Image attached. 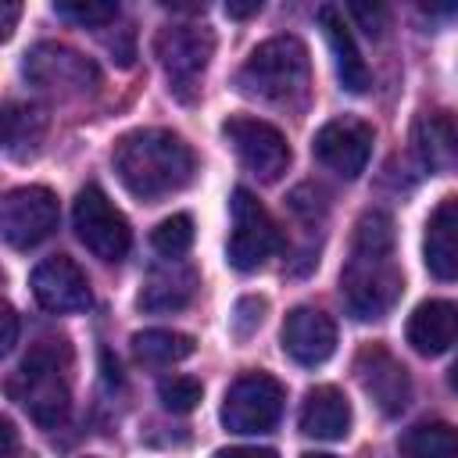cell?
Masks as SVG:
<instances>
[{"label": "cell", "instance_id": "cell-29", "mask_svg": "<svg viewBox=\"0 0 458 458\" xmlns=\"http://www.w3.org/2000/svg\"><path fill=\"white\" fill-rule=\"evenodd\" d=\"M351 14L361 21V29L369 32V36H383V25H386V11L379 7V4H351Z\"/></svg>", "mask_w": 458, "mask_h": 458}, {"label": "cell", "instance_id": "cell-13", "mask_svg": "<svg viewBox=\"0 0 458 458\" xmlns=\"http://www.w3.org/2000/svg\"><path fill=\"white\" fill-rule=\"evenodd\" d=\"M354 372H358V383L361 390L376 401V408L383 415H401L411 401V379H408V369L379 344H369L358 351L354 358Z\"/></svg>", "mask_w": 458, "mask_h": 458}, {"label": "cell", "instance_id": "cell-6", "mask_svg": "<svg viewBox=\"0 0 458 458\" xmlns=\"http://www.w3.org/2000/svg\"><path fill=\"white\" fill-rule=\"evenodd\" d=\"M283 401H286V390L276 376L268 372H243L240 379H233V386L225 390L222 397V426L229 433H268L279 415H283Z\"/></svg>", "mask_w": 458, "mask_h": 458}, {"label": "cell", "instance_id": "cell-9", "mask_svg": "<svg viewBox=\"0 0 458 458\" xmlns=\"http://www.w3.org/2000/svg\"><path fill=\"white\" fill-rule=\"evenodd\" d=\"M154 50L161 57V68H165L172 89L186 100L215 54V36L204 25H168L157 32Z\"/></svg>", "mask_w": 458, "mask_h": 458}, {"label": "cell", "instance_id": "cell-4", "mask_svg": "<svg viewBox=\"0 0 458 458\" xmlns=\"http://www.w3.org/2000/svg\"><path fill=\"white\" fill-rule=\"evenodd\" d=\"M311 82L308 47L297 36H272L250 50L236 72L240 93L265 104H301Z\"/></svg>", "mask_w": 458, "mask_h": 458}, {"label": "cell", "instance_id": "cell-14", "mask_svg": "<svg viewBox=\"0 0 458 458\" xmlns=\"http://www.w3.org/2000/svg\"><path fill=\"white\" fill-rule=\"evenodd\" d=\"M32 297L39 301V308H47L54 315H75V311H86L93 304L89 279L68 254H54V258L36 265Z\"/></svg>", "mask_w": 458, "mask_h": 458}, {"label": "cell", "instance_id": "cell-23", "mask_svg": "<svg viewBox=\"0 0 458 458\" xmlns=\"http://www.w3.org/2000/svg\"><path fill=\"white\" fill-rule=\"evenodd\" d=\"M193 336L179 329H143L132 336V351L147 365H175L193 354Z\"/></svg>", "mask_w": 458, "mask_h": 458}, {"label": "cell", "instance_id": "cell-11", "mask_svg": "<svg viewBox=\"0 0 458 458\" xmlns=\"http://www.w3.org/2000/svg\"><path fill=\"white\" fill-rule=\"evenodd\" d=\"M25 79L39 89H50V93H89L100 75H97V64L61 43H39L29 57H25Z\"/></svg>", "mask_w": 458, "mask_h": 458}, {"label": "cell", "instance_id": "cell-1", "mask_svg": "<svg viewBox=\"0 0 458 458\" xmlns=\"http://www.w3.org/2000/svg\"><path fill=\"white\" fill-rule=\"evenodd\" d=\"M401 265L394 261V222L386 211H365L354 225L351 258L340 272V297L351 318H383L401 297Z\"/></svg>", "mask_w": 458, "mask_h": 458}, {"label": "cell", "instance_id": "cell-25", "mask_svg": "<svg viewBox=\"0 0 458 458\" xmlns=\"http://www.w3.org/2000/svg\"><path fill=\"white\" fill-rule=\"evenodd\" d=\"M150 243H154V250L165 254V258L186 254L190 243H193V218H190V215H172V218L157 222V229L150 233Z\"/></svg>", "mask_w": 458, "mask_h": 458}, {"label": "cell", "instance_id": "cell-18", "mask_svg": "<svg viewBox=\"0 0 458 458\" xmlns=\"http://www.w3.org/2000/svg\"><path fill=\"white\" fill-rule=\"evenodd\" d=\"M318 25L326 32V43L333 50V64H336V75H340V86L351 89V93H365L369 89V64L344 21V11L333 7V4H322L318 7Z\"/></svg>", "mask_w": 458, "mask_h": 458}, {"label": "cell", "instance_id": "cell-28", "mask_svg": "<svg viewBox=\"0 0 458 458\" xmlns=\"http://www.w3.org/2000/svg\"><path fill=\"white\" fill-rule=\"evenodd\" d=\"M265 297H243L240 304H236V315H233V329H236V336H250L258 326H261V318H265Z\"/></svg>", "mask_w": 458, "mask_h": 458}, {"label": "cell", "instance_id": "cell-30", "mask_svg": "<svg viewBox=\"0 0 458 458\" xmlns=\"http://www.w3.org/2000/svg\"><path fill=\"white\" fill-rule=\"evenodd\" d=\"M215 458H279L272 447H225Z\"/></svg>", "mask_w": 458, "mask_h": 458}, {"label": "cell", "instance_id": "cell-10", "mask_svg": "<svg viewBox=\"0 0 458 458\" xmlns=\"http://www.w3.org/2000/svg\"><path fill=\"white\" fill-rule=\"evenodd\" d=\"M222 136L225 143L236 150V157L265 182H276L286 165H290V147H286V136L261 122V118H250V114H233L222 122Z\"/></svg>", "mask_w": 458, "mask_h": 458}, {"label": "cell", "instance_id": "cell-5", "mask_svg": "<svg viewBox=\"0 0 458 458\" xmlns=\"http://www.w3.org/2000/svg\"><path fill=\"white\" fill-rule=\"evenodd\" d=\"M229 215H233V229H229V265L236 272H254L261 268L279 247H283V233L276 225V218L265 211V204L250 193V190H236L229 200Z\"/></svg>", "mask_w": 458, "mask_h": 458}, {"label": "cell", "instance_id": "cell-36", "mask_svg": "<svg viewBox=\"0 0 458 458\" xmlns=\"http://www.w3.org/2000/svg\"><path fill=\"white\" fill-rule=\"evenodd\" d=\"M304 458H333V454H304Z\"/></svg>", "mask_w": 458, "mask_h": 458}, {"label": "cell", "instance_id": "cell-31", "mask_svg": "<svg viewBox=\"0 0 458 458\" xmlns=\"http://www.w3.org/2000/svg\"><path fill=\"white\" fill-rule=\"evenodd\" d=\"M14 340H18V315L14 308H4V354L14 351Z\"/></svg>", "mask_w": 458, "mask_h": 458}, {"label": "cell", "instance_id": "cell-33", "mask_svg": "<svg viewBox=\"0 0 458 458\" xmlns=\"http://www.w3.org/2000/svg\"><path fill=\"white\" fill-rule=\"evenodd\" d=\"M261 11V4L254 0V4H225V14H233V18H247V14H258Z\"/></svg>", "mask_w": 458, "mask_h": 458}, {"label": "cell", "instance_id": "cell-2", "mask_svg": "<svg viewBox=\"0 0 458 458\" xmlns=\"http://www.w3.org/2000/svg\"><path fill=\"white\" fill-rule=\"evenodd\" d=\"M114 172L140 200H161L193 179V150L168 129H132L114 143Z\"/></svg>", "mask_w": 458, "mask_h": 458}, {"label": "cell", "instance_id": "cell-22", "mask_svg": "<svg viewBox=\"0 0 458 458\" xmlns=\"http://www.w3.org/2000/svg\"><path fill=\"white\" fill-rule=\"evenodd\" d=\"M43 111L32 104H7L4 107V150L11 157H29L43 140Z\"/></svg>", "mask_w": 458, "mask_h": 458}, {"label": "cell", "instance_id": "cell-19", "mask_svg": "<svg viewBox=\"0 0 458 458\" xmlns=\"http://www.w3.org/2000/svg\"><path fill=\"white\" fill-rule=\"evenodd\" d=\"M301 433L315 440H344L351 433V401L336 386H311L301 404Z\"/></svg>", "mask_w": 458, "mask_h": 458}, {"label": "cell", "instance_id": "cell-7", "mask_svg": "<svg viewBox=\"0 0 458 458\" xmlns=\"http://www.w3.org/2000/svg\"><path fill=\"white\" fill-rule=\"evenodd\" d=\"M72 222H75V236L100 261H122L129 254V243H132L129 222L100 186L89 182L79 190L75 208H72Z\"/></svg>", "mask_w": 458, "mask_h": 458}, {"label": "cell", "instance_id": "cell-34", "mask_svg": "<svg viewBox=\"0 0 458 458\" xmlns=\"http://www.w3.org/2000/svg\"><path fill=\"white\" fill-rule=\"evenodd\" d=\"M18 11H21L18 4H4V25H0V29H4V39H7V36H11V29H14V18H18Z\"/></svg>", "mask_w": 458, "mask_h": 458}, {"label": "cell", "instance_id": "cell-24", "mask_svg": "<svg viewBox=\"0 0 458 458\" xmlns=\"http://www.w3.org/2000/svg\"><path fill=\"white\" fill-rule=\"evenodd\" d=\"M404 458H458V429L451 422H419L401 437Z\"/></svg>", "mask_w": 458, "mask_h": 458}, {"label": "cell", "instance_id": "cell-27", "mask_svg": "<svg viewBox=\"0 0 458 458\" xmlns=\"http://www.w3.org/2000/svg\"><path fill=\"white\" fill-rule=\"evenodd\" d=\"M54 11L86 29H100L118 18V4H54Z\"/></svg>", "mask_w": 458, "mask_h": 458}, {"label": "cell", "instance_id": "cell-26", "mask_svg": "<svg viewBox=\"0 0 458 458\" xmlns=\"http://www.w3.org/2000/svg\"><path fill=\"white\" fill-rule=\"evenodd\" d=\"M200 394H204V386H200V379H193V376H165V379L157 383V397H161V404H165L172 415L193 411V408L200 404Z\"/></svg>", "mask_w": 458, "mask_h": 458}, {"label": "cell", "instance_id": "cell-15", "mask_svg": "<svg viewBox=\"0 0 458 458\" xmlns=\"http://www.w3.org/2000/svg\"><path fill=\"white\" fill-rule=\"evenodd\" d=\"M279 340H283V351L297 365L311 369V365H322V361L333 358V351H336V326H333V318L326 311L301 304V308H293L286 315Z\"/></svg>", "mask_w": 458, "mask_h": 458}, {"label": "cell", "instance_id": "cell-16", "mask_svg": "<svg viewBox=\"0 0 458 458\" xmlns=\"http://www.w3.org/2000/svg\"><path fill=\"white\" fill-rule=\"evenodd\" d=\"M411 351L422 358H437L458 344V304L454 301H422L404 326Z\"/></svg>", "mask_w": 458, "mask_h": 458}, {"label": "cell", "instance_id": "cell-20", "mask_svg": "<svg viewBox=\"0 0 458 458\" xmlns=\"http://www.w3.org/2000/svg\"><path fill=\"white\" fill-rule=\"evenodd\" d=\"M415 154L426 168L458 165V111L422 114L415 125Z\"/></svg>", "mask_w": 458, "mask_h": 458}, {"label": "cell", "instance_id": "cell-8", "mask_svg": "<svg viewBox=\"0 0 458 458\" xmlns=\"http://www.w3.org/2000/svg\"><path fill=\"white\" fill-rule=\"evenodd\" d=\"M61 208L47 186H14L0 200V233L11 247L29 250L57 229Z\"/></svg>", "mask_w": 458, "mask_h": 458}, {"label": "cell", "instance_id": "cell-21", "mask_svg": "<svg viewBox=\"0 0 458 458\" xmlns=\"http://www.w3.org/2000/svg\"><path fill=\"white\" fill-rule=\"evenodd\" d=\"M193 272L182 268V265H168V268H157L147 286L140 290V308L143 311H179L190 304L193 297Z\"/></svg>", "mask_w": 458, "mask_h": 458}, {"label": "cell", "instance_id": "cell-35", "mask_svg": "<svg viewBox=\"0 0 458 458\" xmlns=\"http://www.w3.org/2000/svg\"><path fill=\"white\" fill-rule=\"evenodd\" d=\"M451 390H454V394H458V361H454V365H451Z\"/></svg>", "mask_w": 458, "mask_h": 458}, {"label": "cell", "instance_id": "cell-32", "mask_svg": "<svg viewBox=\"0 0 458 458\" xmlns=\"http://www.w3.org/2000/svg\"><path fill=\"white\" fill-rule=\"evenodd\" d=\"M0 433H4V458H14V451H18V437H14V426H11L7 419H4Z\"/></svg>", "mask_w": 458, "mask_h": 458}, {"label": "cell", "instance_id": "cell-17", "mask_svg": "<svg viewBox=\"0 0 458 458\" xmlns=\"http://www.w3.org/2000/svg\"><path fill=\"white\" fill-rule=\"evenodd\" d=\"M422 261L429 276L444 283L458 279V197H444L433 208L422 236Z\"/></svg>", "mask_w": 458, "mask_h": 458}, {"label": "cell", "instance_id": "cell-3", "mask_svg": "<svg viewBox=\"0 0 458 458\" xmlns=\"http://www.w3.org/2000/svg\"><path fill=\"white\" fill-rule=\"evenodd\" d=\"M68 365H72L68 344H61V340H39L36 347H29V354L21 358L18 372L7 383V394L43 429H54L68 415V404H72V394H68Z\"/></svg>", "mask_w": 458, "mask_h": 458}, {"label": "cell", "instance_id": "cell-12", "mask_svg": "<svg viewBox=\"0 0 458 458\" xmlns=\"http://www.w3.org/2000/svg\"><path fill=\"white\" fill-rule=\"evenodd\" d=\"M311 150L329 172L358 179L372 154V125H365L361 118H333L315 132Z\"/></svg>", "mask_w": 458, "mask_h": 458}]
</instances>
